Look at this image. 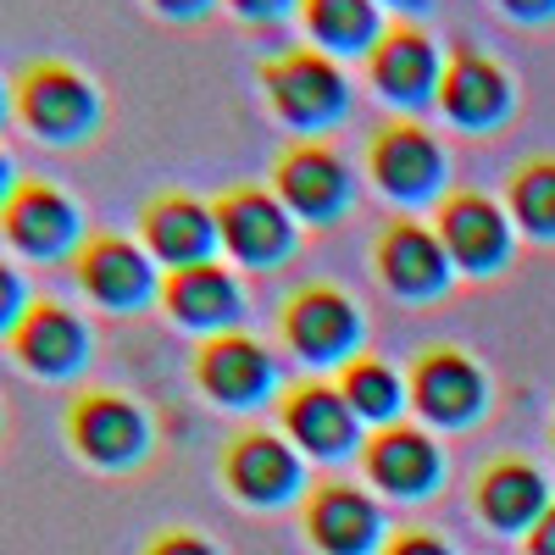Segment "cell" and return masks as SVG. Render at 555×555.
Here are the masks:
<instances>
[{
  "instance_id": "obj_1",
  "label": "cell",
  "mask_w": 555,
  "mask_h": 555,
  "mask_svg": "<svg viewBox=\"0 0 555 555\" xmlns=\"http://www.w3.org/2000/svg\"><path fill=\"white\" fill-rule=\"evenodd\" d=\"M12 117L51 151H78L101 133L106 122V101L89 73H78L73 62L39 56L12 78Z\"/></svg>"
},
{
  "instance_id": "obj_2",
  "label": "cell",
  "mask_w": 555,
  "mask_h": 555,
  "mask_svg": "<svg viewBox=\"0 0 555 555\" xmlns=\"http://www.w3.org/2000/svg\"><path fill=\"white\" fill-rule=\"evenodd\" d=\"M261 89H267V106L284 117L289 128H300L306 139L345 122L350 112V83H345V67L317 51V44H289L261 62Z\"/></svg>"
},
{
  "instance_id": "obj_3",
  "label": "cell",
  "mask_w": 555,
  "mask_h": 555,
  "mask_svg": "<svg viewBox=\"0 0 555 555\" xmlns=\"http://www.w3.org/2000/svg\"><path fill=\"white\" fill-rule=\"evenodd\" d=\"M67 444L101 473H133L151 455V411L122 389H78L67 400Z\"/></svg>"
},
{
  "instance_id": "obj_4",
  "label": "cell",
  "mask_w": 555,
  "mask_h": 555,
  "mask_svg": "<svg viewBox=\"0 0 555 555\" xmlns=\"http://www.w3.org/2000/svg\"><path fill=\"white\" fill-rule=\"evenodd\" d=\"M0 240H7L12 256L51 267V261H73L89 234H83L78 201L62 190V183L23 178L17 190H12V201L0 206Z\"/></svg>"
},
{
  "instance_id": "obj_5",
  "label": "cell",
  "mask_w": 555,
  "mask_h": 555,
  "mask_svg": "<svg viewBox=\"0 0 555 555\" xmlns=\"http://www.w3.org/2000/svg\"><path fill=\"white\" fill-rule=\"evenodd\" d=\"M272 195L284 201L289 217L334 228L356 201V178L328 139H295V145H284L272 162Z\"/></svg>"
},
{
  "instance_id": "obj_6",
  "label": "cell",
  "mask_w": 555,
  "mask_h": 555,
  "mask_svg": "<svg viewBox=\"0 0 555 555\" xmlns=\"http://www.w3.org/2000/svg\"><path fill=\"white\" fill-rule=\"evenodd\" d=\"M73 284L89 306L112 317H133L162 295L151 250L133 245L128 234H89L73 256Z\"/></svg>"
},
{
  "instance_id": "obj_7",
  "label": "cell",
  "mask_w": 555,
  "mask_h": 555,
  "mask_svg": "<svg viewBox=\"0 0 555 555\" xmlns=\"http://www.w3.org/2000/svg\"><path fill=\"white\" fill-rule=\"evenodd\" d=\"M278 334L306 366H345L361 356V311L339 284H300L278 311Z\"/></svg>"
},
{
  "instance_id": "obj_8",
  "label": "cell",
  "mask_w": 555,
  "mask_h": 555,
  "mask_svg": "<svg viewBox=\"0 0 555 555\" xmlns=\"http://www.w3.org/2000/svg\"><path fill=\"white\" fill-rule=\"evenodd\" d=\"M7 350H12V361L23 366L28 378L67 384V378H78L83 366L95 361V334H89V322L67 300H28V311L12 328Z\"/></svg>"
},
{
  "instance_id": "obj_9",
  "label": "cell",
  "mask_w": 555,
  "mask_h": 555,
  "mask_svg": "<svg viewBox=\"0 0 555 555\" xmlns=\"http://www.w3.org/2000/svg\"><path fill=\"white\" fill-rule=\"evenodd\" d=\"M217 240L240 267H278L295 256V217L261 183H234L211 201Z\"/></svg>"
},
{
  "instance_id": "obj_10",
  "label": "cell",
  "mask_w": 555,
  "mask_h": 555,
  "mask_svg": "<svg viewBox=\"0 0 555 555\" xmlns=\"http://www.w3.org/2000/svg\"><path fill=\"white\" fill-rule=\"evenodd\" d=\"M434 234H439L450 267L467 272V278H489V272H500L505 261H512V217H505L500 201H489L483 190L439 195Z\"/></svg>"
},
{
  "instance_id": "obj_11",
  "label": "cell",
  "mask_w": 555,
  "mask_h": 555,
  "mask_svg": "<svg viewBox=\"0 0 555 555\" xmlns=\"http://www.w3.org/2000/svg\"><path fill=\"white\" fill-rule=\"evenodd\" d=\"M190 373H195V389L228 411H250L261 405L272 389H278V361L261 339L240 334V328H228V334H211L201 339L195 361H190Z\"/></svg>"
},
{
  "instance_id": "obj_12",
  "label": "cell",
  "mask_w": 555,
  "mask_h": 555,
  "mask_svg": "<svg viewBox=\"0 0 555 555\" xmlns=\"http://www.w3.org/2000/svg\"><path fill=\"white\" fill-rule=\"evenodd\" d=\"M366 172H373V183H378L389 201L416 206V201L439 195V183H444V151H439V139L423 122L395 117V122H384L373 139H366Z\"/></svg>"
},
{
  "instance_id": "obj_13",
  "label": "cell",
  "mask_w": 555,
  "mask_h": 555,
  "mask_svg": "<svg viewBox=\"0 0 555 555\" xmlns=\"http://www.w3.org/2000/svg\"><path fill=\"white\" fill-rule=\"evenodd\" d=\"M366 73H373V89L384 101L423 112L428 101H439V78H444V56L428 28L416 23H389L378 34V44L366 51Z\"/></svg>"
},
{
  "instance_id": "obj_14",
  "label": "cell",
  "mask_w": 555,
  "mask_h": 555,
  "mask_svg": "<svg viewBox=\"0 0 555 555\" xmlns=\"http://www.w3.org/2000/svg\"><path fill=\"white\" fill-rule=\"evenodd\" d=\"M489 400V378L483 366L455 350V345H428L411 361V405L439 428H467L478 423V411Z\"/></svg>"
},
{
  "instance_id": "obj_15",
  "label": "cell",
  "mask_w": 555,
  "mask_h": 555,
  "mask_svg": "<svg viewBox=\"0 0 555 555\" xmlns=\"http://www.w3.org/2000/svg\"><path fill=\"white\" fill-rule=\"evenodd\" d=\"M373 267L384 278V289L400 295V300H439L450 289V278H455L439 234L428 222H416V217L384 222V234L373 245Z\"/></svg>"
},
{
  "instance_id": "obj_16",
  "label": "cell",
  "mask_w": 555,
  "mask_h": 555,
  "mask_svg": "<svg viewBox=\"0 0 555 555\" xmlns=\"http://www.w3.org/2000/svg\"><path fill=\"white\" fill-rule=\"evenodd\" d=\"M139 245L151 250L156 267L178 272V267L217 261L211 250L222 240H217V217H211L206 201L183 195V190H162V195L145 201V211H139Z\"/></svg>"
},
{
  "instance_id": "obj_17",
  "label": "cell",
  "mask_w": 555,
  "mask_h": 555,
  "mask_svg": "<svg viewBox=\"0 0 555 555\" xmlns=\"http://www.w3.org/2000/svg\"><path fill=\"white\" fill-rule=\"evenodd\" d=\"M156 300H162V311L178 322V328H195L206 339L240 328V317H245V289H240V278L228 272L222 261L162 272V295Z\"/></svg>"
},
{
  "instance_id": "obj_18",
  "label": "cell",
  "mask_w": 555,
  "mask_h": 555,
  "mask_svg": "<svg viewBox=\"0 0 555 555\" xmlns=\"http://www.w3.org/2000/svg\"><path fill=\"white\" fill-rule=\"evenodd\" d=\"M439 106L455 128L483 133V128L512 117V73L500 62H489L478 44L461 39L444 62V78H439Z\"/></svg>"
},
{
  "instance_id": "obj_19",
  "label": "cell",
  "mask_w": 555,
  "mask_h": 555,
  "mask_svg": "<svg viewBox=\"0 0 555 555\" xmlns=\"http://www.w3.org/2000/svg\"><path fill=\"white\" fill-rule=\"evenodd\" d=\"M278 423H284V434L300 450H311L322 461L350 455V444L361 434V416L350 411L339 384H322V378H300V384H289L284 395H278Z\"/></svg>"
},
{
  "instance_id": "obj_20",
  "label": "cell",
  "mask_w": 555,
  "mask_h": 555,
  "mask_svg": "<svg viewBox=\"0 0 555 555\" xmlns=\"http://www.w3.org/2000/svg\"><path fill=\"white\" fill-rule=\"evenodd\" d=\"M222 478L250 505H284L300 489V461L278 434H240L222 450Z\"/></svg>"
},
{
  "instance_id": "obj_21",
  "label": "cell",
  "mask_w": 555,
  "mask_h": 555,
  "mask_svg": "<svg viewBox=\"0 0 555 555\" xmlns=\"http://www.w3.org/2000/svg\"><path fill=\"white\" fill-rule=\"evenodd\" d=\"M366 473H373L378 489L416 500L439 483V444L411 423H389L366 439Z\"/></svg>"
},
{
  "instance_id": "obj_22",
  "label": "cell",
  "mask_w": 555,
  "mask_h": 555,
  "mask_svg": "<svg viewBox=\"0 0 555 555\" xmlns=\"http://www.w3.org/2000/svg\"><path fill=\"white\" fill-rule=\"evenodd\" d=\"M306 528L328 555H366L378 544V505L350 483H322L306 500Z\"/></svg>"
},
{
  "instance_id": "obj_23",
  "label": "cell",
  "mask_w": 555,
  "mask_h": 555,
  "mask_svg": "<svg viewBox=\"0 0 555 555\" xmlns=\"http://www.w3.org/2000/svg\"><path fill=\"white\" fill-rule=\"evenodd\" d=\"M300 23L328 56H366L384 34L378 0H300Z\"/></svg>"
},
{
  "instance_id": "obj_24",
  "label": "cell",
  "mask_w": 555,
  "mask_h": 555,
  "mask_svg": "<svg viewBox=\"0 0 555 555\" xmlns=\"http://www.w3.org/2000/svg\"><path fill=\"white\" fill-rule=\"evenodd\" d=\"M478 512L494 528H533L544 517V478L528 461H494L478 478Z\"/></svg>"
},
{
  "instance_id": "obj_25",
  "label": "cell",
  "mask_w": 555,
  "mask_h": 555,
  "mask_svg": "<svg viewBox=\"0 0 555 555\" xmlns=\"http://www.w3.org/2000/svg\"><path fill=\"white\" fill-rule=\"evenodd\" d=\"M505 217L522 234L555 245V156H528L505 178Z\"/></svg>"
},
{
  "instance_id": "obj_26",
  "label": "cell",
  "mask_w": 555,
  "mask_h": 555,
  "mask_svg": "<svg viewBox=\"0 0 555 555\" xmlns=\"http://www.w3.org/2000/svg\"><path fill=\"white\" fill-rule=\"evenodd\" d=\"M339 395L350 400V411L361 416V423H378V428H389L395 423V411H400V400H405V384H400V373L384 361V356H350L345 366H339Z\"/></svg>"
},
{
  "instance_id": "obj_27",
  "label": "cell",
  "mask_w": 555,
  "mask_h": 555,
  "mask_svg": "<svg viewBox=\"0 0 555 555\" xmlns=\"http://www.w3.org/2000/svg\"><path fill=\"white\" fill-rule=\"evenodd\" d=\"M28 284H23V272L0 256V339H12V328L23 322V311H28Z\"/></svg>"
},
{
  "instance_id": "obj_28",
  "label": "cell",
  "mask_w": 555,
  "mask_h": 555,
  "mask_svg": "<svg viewBox=\"0 0 555 555\" xmlns=\"http://www.w3.org/2000/svg\"><path fill=\"white\" fill-rule=\"evenodd\" d=\"M245 28H278L289 12H300V0H222Z\"/></svg>"
},
{
  "instance_id": "obj_29",
  "label": "cell",
  "mask_w": 555,
  "mask_h": 555,
  "mask_svg": "<svg viewBox=\"0 0 555 555\" xmlns=\"http://www.w3.org/2000/svg\"><path fill=\"white\" fill-rule=\"evenodd\" d=\"M145 7L167 23H201V17H211L217 0H145Z\"/></svg>"
},
{
  "instance_id": "obj_30",
  "label": "cell",
  "mask_w": 555,
  "mask_h": 555,
  "mask_svg": "<svg viewBox=\"0 0 555 555\" xmlns=\"http://www.w3.org/2000/svg\"><path fill=\"white\" fill-rule=\"evenodd\" d=\"M145 555H217V550H211L201 533H183V528H178V533L151 539V550H145Z\"/></svg>"
},
{
  "instance_id": "obj_31",
  "label": "cell",
  "mask_w": 555,
  "mask_h": 555,
  "mask_svg": "<svg viewBox=\"0 0 555 555\" xmlns=\"http://www.w3.org/2000/svg\"><path fill=\"white\" fill-rule=\"evenodd\" d=\"M500 12L517 17V23H550L555 17V0H500Z\"/></svg>"
},
{
  "instance_id": "obj_32",
  "label": "cell",
  "mask_w": 555,
  "mask_h": 555,
  "mask_svg": "<svg viewBox=\"0 0 555 555\" xmlns=\"http://www.w3.org/2000/svg\"><path fill=\"white\" fill-rule=\"evenodd\" d=\"M389 555H450L434 533H400L395 544H389Z\"/></svg>"
},
{
  "instance_id": "obj_33",
  "label": "cell",
  "mask_w": 555,
  "mask_h": 555,
  "mask_svg": "<svg viewBox=\"0 0 555 555\" xmlns=\"http://www.w3.org/2000/svg\"><path fill=\"white\" fill-rule=\"evenodd\" d=\"M528 550H533V555H555V505H544V517L533 522V533H528Z\"/></svg>"
},
{
  "instance_id": "obj_34",
  "label": "cell",
  "mask_w": 555,
  "mask_h": 555,
  "mask_svg": "<svg viewBox=\"0 0 555 555\" xmlns=\"http://www.w3.org/2000/svg\"><path fill=\"white\" fill-rule=\"evenodd\" d=\"M17 183H23V172H17V162H12V151H7V145H0V206H7V201H12V190H17Z\"/></svg>"
},
{
  "instance_id": "obj_35",
  "label": "cell",
  "mask_w": 555,
  "mask_h": 555,
  "mask_svg": "<svg viewBox=\"0 0 555 555\" xmlns=\"http://www.w3.org/2000/svg\"><path fill=\"white\" fill-rule=\"evenodd\" d=\"M384 7H395V12H428L434 0H384Z\"/></svg>"
},
{
  "instance_id": "obj_36",
  "label": "cell",
  "mask_w": 555,
  "mask_h": 555,
  "mask_svg": "<svg viewBox=\"0 0 555 555\" xmlns=\"http://www.w3.org/2000/svg\"><path fill=\"white\" fill-rule=\"evenodd\" d=\"M12 122V83H0V128Z\"/></svg>"
},
{
  "instance_id": "obj_37",
  "label": "cell",
  "mask_w": 555,
  "mask_h": 555,
  "mask_svg": "<svg viewBox=\"0 0 555 555\" xmlns=\"http://www.w3.org/2000/svg\"><path fill=\"white\" fill-rule=\"evenodd\" d=\"M0 434H7V416H0Z\"/></svg>"
}]
</instances>
